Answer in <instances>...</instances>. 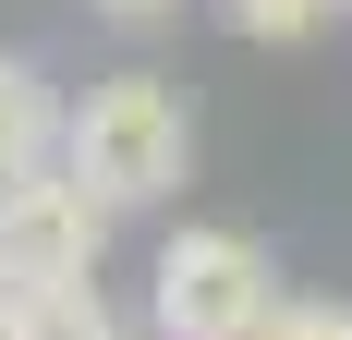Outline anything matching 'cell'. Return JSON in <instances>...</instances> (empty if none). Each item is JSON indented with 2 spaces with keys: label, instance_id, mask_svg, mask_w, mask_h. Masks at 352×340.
<instances>
[{
  "label": "cell",
  "instance_id": "obj_1",
  "mask_svg": "<svg viewBox=\"0 0 352 340\" xmlns=\"http://www.w3.org/2000/svg\"><path fill=\"white\" fill-rule=\"evenodd\" d=\"M61 170L109 206V219H122V206H158L182 170H195V122H182V98L158 73H109V85H85V109H73Z\"/></svg>",
  "mask_w": 352,
  "mask_h": 340
},
{
  "label": "cell",
  "instance_id": "obj_2",
  "mask_svg": "<svg viewBox=\"0 0 352 340\" xmlns=\"http://www.w3.org/2000/svg\"><path fill=\"white\" fill-rule=\"evenodd\" d=\"M146 304H158V340H255L280 316V268L255 231H170Z\"/></svg>",
  "mask_w": 352,
  "mask_h": 340
},
{
  "label": "cell",
  "instance_id": "obj_3",
  "mask_svg": "<svg viewBox=\"0 0 352 340\" xmlns=\"http://www.w3.org/2000/svg\"><path fill=\"white\" fill-rule=\"evenodd\" d=\"M109 206L73 182V170H25L0 182V279L12 292H61V279H98Z\"/></svg>",
  "mask_w": 352,
  "mask_h": 340
},
{
  "label": "cell",
  "instance_id": "obj_4",
  "mask_svg": "<svg viewBox=\"0 0 352 340\" xmlns=\"http://www.w3.org/2000/svg\"><path fill=\"white\" fill-rule=\"evenodd\" d=\"M61 134H73V109L49 98V73L0 49V182H25V170H61Z\"/></svg>",
  "mask_w": 352,
  "mask_h": 340
},
{
  "label": "cell",
  "instance_id": "obj_5",
  "mask_svg": "<svg viewBox=\"0 0 352 340\" xmlns=\"http://www.w3.org/2000/svg\"><path fill=\"white\" fill-rule=\"evenodd\" d=\"M25 340H122L98 304V279H61V292H25Z\"/></svg>",
  "mask_w": 352,
  "mask_h": 340
},
{
  "label": "cell",
  "instance_id": "obj_6",
  "mask_svg": "<svg viewBox=\"0 0 352 340\" xmlns=\"http://www.w3.org/2000/svg\"><path fill=\"white\" fill-rule=\"evenodd\" d=\"M219 12H231V36H255V49H304L328 12H352V0H219Z\"/></svg>",
  "mask_w": 352,
  "mask_h": 340
},
{
  "label": "cell",
  "instance_id": "obj_7",
  "mask_svg": "<svg viewBox=\"0 0 352 340\" xmlns=\"http://www.w3.org/2000/svg\"><path fill=\"white\" fill-rule=\"evenodd\" d=\"M255 340H352V304H316V292H292V304L267 316Z\"/></svg>",
  "mask_w": 352,
  "mask_h": 340
},
{
  "label": "cell",
  "instance_id": "obj_8",
  "mask_svg": "<svg viewBox=\"0 0 352 340\" xmlns=\"http://www.w3.org/2000/svg\"><path fill=\"white\" fill-rule=\"evenodd\" d=\"M0 340H25V292H12V279H0Z\"/></svg>",
  "mask_w": 352,
  "mask_h": 340
},
{
  "label": "cell",
  "instance_id": "obj_9",
  "mask_svg": "<svg viewBox=\"0 0 352 340\" xmlns=\"http://www.w3.org/2000/svg\"><path fill=\"white\" fill-rule=\"evenodd\" d=\"M98 12H122V25H146V12H170V0H98Z\"/></svg>",
  "mask_w": 352,
  "mask_h": 340
}]
</instances>
